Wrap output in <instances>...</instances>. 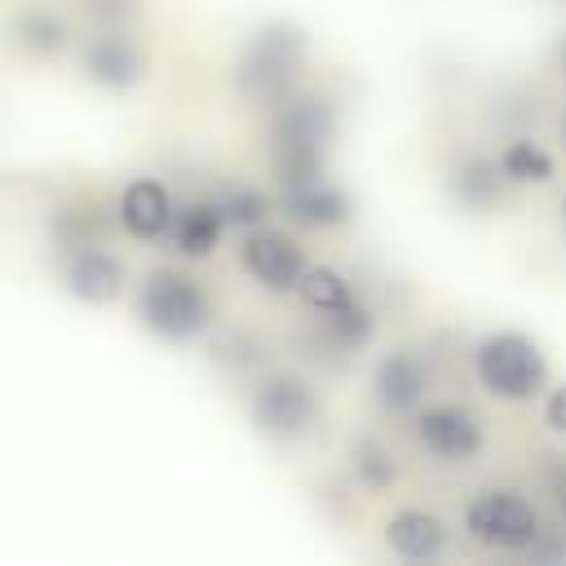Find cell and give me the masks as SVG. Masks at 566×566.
<instances>
[{"mask_svg":"<svg viewBox=\"0 0 566 566\" xmlns=\"http://www.w3.org/2000/svg\"><path fill=\"white\" fill-rule=\"evenodd\" d=\"M336 137V111L318 93H292L274 111L270 128V168L279 177V190L310 186L327 177V150Z\"/></svg>","mask_w":566,"mask_h":566,"instance_id":"1","label":"cell"},{"mask_svg":"<svg viewBox=\"0 0 566 566\" xmlns=\"http://www.w3.org/2000/svg\"><path fill=\"white\" fill-rule=\"evenodd\" d=\"M473 376L500 402H531L548 389V358L535 336L500 327L473 345Z\"/></svg>","mask_w":566,"mask_h":566,"instance_id":"2","label":"cell"},{"mask_svg":"<svg viewBox=\"0 0 566 566\" xmlns=\"http://www.w3.org/2000/svg\"><path fill=\"white\" fill-rule=\"evenodd\" d=\"M305 71V35L292 22H270L261 27L234 66V84L243 97L261 102V106H279L283 97L296 93V80Z\"/></svg>","mask_w":566,"mask_h":566,"instance_id":"3","label":"cell"},{"mask_svg":"<svg viewBox=\"0 0 566 566\" xmlns=\"http://www.w3.org/2000/svg\"><path fill=\"white\" fill-rule=\"evenodd\" d=\"M137 318H142V327L150 336L172 340V345H186V340H195V336H203L212 327V301L199 287V279L159 265V270H150L142 279Z\"/></svg>","mask_w":566,"mask_h":566,"instance_id":"4","label":"cell"},{"mask_svg":"<svg viewBox=\"0 0 566 566\" xmlns=\"http://www.w3.org/2000/svg\"><path fill=\"white\" fill-rule=\"evenodd\" d=\"M464 531H469V539L482 544V548L526 553V548L539 539L544 522H539V509H535L522 491H513V486H486V491H478V495L469 500V509H464Z\"/></svg>","mask_w":566,"mask_h":566,"instance_id":"5","label":"cell"},{"mask_svg":"<svg viewBox=\"0 0 566 566\" xmlns=\"http://www.w3.org/2000/svg\"><path fill=\"white\" fill-rule=\"evenodd\" d=\"M248 411H252V424H256L265 438H274V442H296V438H305V433L318 424L323 402H318V394H314L310 380L279 371V376H270V380H261V385L252 389Z\"/></svg>","mask_w":566,"mask_h":566,"instance_id":"6","label":"cell"},{"mask_svg":"<svg viewBox=\"0 0 566 566\" xmlns=\"http://www.w3.org/2000/svg\"><path fill=\"white\" fill-rule=\"evenodd\" d=\"M411 429H416V442L433 460H447V464H469L486 447L482 416L464 402H420Z\"/></svg>","mask_w":566,"mask_h":566,"instance_id":"7","label":"cell"},{"mask_svg":"<svg viewBox=\"0 0 566 566\" xmlns=\"http://www.w3.org/2000/svg\"><path fill=\"white\" fill-rule=\"evenodd\" d=\"M239 261H243V270H248L265 292H283V296L296 292V279H301V270L310 265V261H305V248H301L292 234L270 230V226H252V230L243 234Z\"/></svg>","mask_w":566,"mask_h":566,"instance_id":"8","label":"cell"},{"mask_svg":"<svg viewBox=\"0 0 566 566\" xmlns=\"http://www.w3.org/2000/svg\"><path fill=\"white\" fill-rule=\"evenodd\" d=\"M371 394H376V407L380 411L416 416V407L429 394V367L411 349H389L376 363V371H371Z\"/></svg>","mask_w":566,"mask_h":566,"instance_id":"9","label":"cell"},{"mask_svg":"<svg viewBox=\"0 0 566 566\" xmlns=\"http://www.w3.org/2000/svg\"><path fill=\"white\" fill-rule=\"evenodd\" d=\"M84 71H88L93 84H102L111 93H124V88L142 84L146 57H142V49L124 31H97L84 44Z\"/></svg>","mask_w":566,"mask_h":566,"instance_id":"10","label":"cell"},{"mask_svg":"<svg viewBox=\"0 0 566 566\" xmlns=\"http://www.w3.org/2000/svg\"><path fill=\"white\" fill-rule=\"evenodd\" d=\"M279 208H283V217L292 226H305V230H336V226H345L354 217V199L340 186H332L327 177H318L310 186L283 190Z\"/></svg>","mask_w":566,"mask_h":566,"instance_id":"11","label":"cell"},{"mask_svg":"<svg viewBox=\"0 0 566 566\" xmlns=\"http://www.w3.org/2000/svg\"><path fill=\"white\" fill-rule=\"evenodd\" d=\"M385 548L402 562H433L447 548V522L429 509H398L385 517Z\"/></svg>","mask_w":566,"mask_h":566,"instance_id":"12","label":"cell"},{"mask_svg":"<svg viewBox=\"0 0 566 566\" xmlns=\"http://www.w3.org/2000/svg\"><path fill=\"white\" fill-rule=\"evenodd\" d=\"M66 292L75 301H88V305H106L124 292V261L111 256L106 248H80L66 256Z\"/></svg>","mask_w":566,"mask_h":566,"instance_id":"13","label":"cell"},{"mask_svg":"<svg viewBox=\"0 0 566 566\" xmlns=\"http://www.w3.org/2000/svg\"><path fill=\"white\" fill-rule=\"evenodd\" d=\"M119 226L133 239H159L172 230V195L155 177H133L119 195Z\"/></svg>","mask_w":566,"mask_h":566,"instance_id":"14","label":"cell"},{"mask_svg":"<svg viewBox=\"0 0 566 566\" xmlns=\"http://www.w3.org/2000/svg\"><path fill=\"white\" fill-rule=\"evenodd\" d=\"M500 181H504L500 159L478 155V150L460 155V159L451 164V172H447V190H451V199H455L460 208H469V212H486V208H495V203H500Z\"/></svg>","mask_w":566,"mask_h":566,"instance_id":"15","label":"cell"},{"mask_svg":"<svg viewBox=\"0 0 566 566\" xmlns=\"http://www.w3.org/2000/svg\"><path fill=\"white\" fill-rule=\"evenodd\" d=\"M221 230H226V217H221L217 199H195L181 212H172V243L190 261L212 256L217 243H221Z\"/></svg>","mask_w":566,"mask_h":566,"instance_id":"16","label":"cell"},{"mask_svg":"<svg viewBox=\"0 0 566 566\" xmlns=\"http://www.w3.org/2000/svg\"><path fill=\"white\" fill-rule=\"evenodd\" d=\"M296 296L310 314H332V310H345V305L358 301L354 283L336 265H305L301 279H296Z\"/></svg>","mask_w":566,"mask_h":566,"instance_id":"17","label":"cell"},{"mask_svg":"<svg viewBox=\"0 0 566 566\" xmlns=\"http://www.w3.org/2000/svg\"><path fill=\"white\" fill-rule=\"evenodd\" d=\"M500 172H504V181H513V186H548L553 172H557V164H553V155H548L535 137H513V142L500 150Z\"/></svg>","mask_w":566,"mask_h":566,"instance_id":"18","label":"cell"},{"mask_svg":"<svg viewBox=\"0 0 566 566\" xmlns=\"http://www.w3.org/2000/svg\"><path fill=\"white\" fill-rule=\"evenodd\" d=\"M318 327H323V340H327L332 349H340V354H354V349H363V345L371 340V332H376V318H371V310H367L363 301H354V305H345V310L318 314Z\"/></svg>","mask_w":566,"mask_h":566,"instance_id":"19","label":"cell"},{"mask_svg":"<svg viewBox=\"0 0 566 566\" xmlns=\"http://www.w3.org/2000/svg\"><path fill=\"white\" fill-rule=\"evenodd\" d=\"M349 473H354V482L363 491H389L398 482V464H394V455L376 438L349 442Z\"/></svg>","mask_w":566,"mask_h":566,"instance_id":"20","label":"cell"},{"mask_svg":"<svg viewBox=\"0 0 566 566\" xmlns=\"http://www.w3.org/2000/svg\"><path fill=\"white\" fill-rule=\"evenodd\" d=\"M217 208H221L226 226H243V230L265 226V221H270V212H274V203H270L261 190H252V186H234V190L217 195Z\"/></svg>","mask_w":566,"mask_h":566,"instance_id":"21","label":"cell"},{"mask_svg":"<svg viewBox=\"0 0 566 566\" xmlns=\"http://www.w3.org/2000/svg\"><path fill=\"white\" fill-rule=\"evenodd\" d=\"M18 44L31 49V53H57L66 44V22L57 13L31 9V13L18 18Z\"/></svg>","mask_w":566,"mask_h":566,"instance_id":"22","label":"cell"},{"mask_svg":"<svg viewBox=\"0 0 566 566\" xmlns=\"http://www.w3.org/2000/svg\"><path fill=\"white\" fill-rule=\"evenodd\" d=\"M539 478H544V491L553 495V509L566 517V460L562 455H544Z\"/></svg>","mask_w":566,"mask_h":566,"instance_id":"23","label":"cell"},{"mask_svg":"<svg viewBox=\"0 0 566 566\" xmlns=\"http://www.w3.org/2000/svg\"><path fill=\"white\" fill-rule=\"evenodd\" d=\"M526 557L531 562H562L566 557V531L557 526V531H539V539L526 548Z\"/></svg>","mask_w":566,"mask_h":566,"instance_id":"24","label":"cell"},{"mask_svg":"<svg viewBox=\"0 0 566 566\" xmlns=\"http://www.w3.org/2000/svg\"><path fill=\"white\" fill-rule=\"evenodd\" d=\"M544 424H548L557 438H566V380L544 394Z\"/></svg>","mask_w":566,"mask_h":566,"instance_id":"25","label":"cell"},{"mask_svg":"<svg viewBox=\"0 0 566 566\" xmlns=\"http://www.w3.org/2000/svg\"><path fill=\"white\" fill-rule=\"evenodd\" d=\"M137 9V0H88V13L102 22H124Z\"/></svg>","mask_w":566,"mask_h":566,"instance_id":"26","label":"cell"},{"mask_svg":"<svg viewBox=\"0 0 566 566\" xmlns=\"http://www.w3.org/2000/svg\"><path fill=\"white\" fill-rule=\"evenodd\" d=\"M557 62H562V71H566V35H562V44H557Z\"/></svg>","mask_w":566,"mask_h":566,"instance_id":"27","label":"cell"},{"mask_svg":"<svg viewBox=\"0 0 566 566\" xmlns=\"http://www.w3.org/2000/svg\"><path fill=\"white\" fill-rule=\"evenodd\" d=\"M562 226H566V195H562Z\"/></svg>","mask_w":566,"mask_h":566,"instance_id":"28","label":"cell"},{"mask_svg":"<svg viewBox=\"0 0 566 566\" xmlns=\"http://www.w3.org/2000/svg\"><path fill=\"white\" fill-rule=\"evenodd\" d=\"M562 137H566V119H562Z\"/></svg>","mask_w":566,"mask_h":566,"instance_id":"29","label":"cell"}]
</instances>
